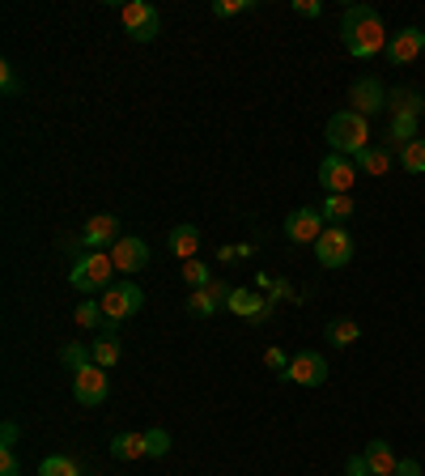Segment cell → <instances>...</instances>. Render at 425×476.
Instances as JSON below:
<instances>
[{"label":"cell","mask_w":425,"mask_h":476,"mask_svg":"<svg viewBox=\"0 0 425 476\" xmlns=\"http://www.w3.org/2000/svg\"><path fill=\"white\" fill-rule=\"evenodd\" d=\"M340 38H345V52L354 55V60H374L379 52H388L391 35L383 30L379 9L354 4V9H345V18H340Z\"/></svg>","instance_id":"6da1fadb"},{"label":"cell","mask_w":425,"mask_h":476,"mask_svg":"<svg viewBox=\"0 0 425 476\" xmlns=\"http://www.w3.org/2000/svg\"><path fill=\"white\" fill-rule=\"evenodd\" d=\"M323 132H328L332 154H340V158H357L362 149H371V124H366V115H357V111H337Z\"/></svg>","instance_id":"7a4b0ae2"},{"label":"cell","mask_w":425,"mask_h":476,"mask_svg":"<svg viewBox=\"0 0 425 476\" xmlns=\"http://www.w3.org/2000/svg\"><path fill=\"white\" fill-rule=\"evenodd\" d=\"M69 285L77 294H86V298L106 294V289L115 285V264H111V255H106V251H86V255L72 264Z\"/></svg>","instance_id":"3957f363"},{"label":"cell","mask_w":425,"mask_h":476,"mask_svg":"<svg viewBox=\"0 0 425 476\" xmlns=\"http://www.w3.org/2000/svg\"><path fill=\"white\" fill-rule=\"evenodd\" d=\"M98 302H103V311L111 323H124V319L132 315H141V306H145V294H141V285L137 281H115L106 294H98Z\"/></svg>","instance_id":"277c9868"},{"label":"cell","mask_w":425,"mask_h":476,"mask_svg":"<svg viewBox=\"0 0 425 476\" xmlns=\"http://www.w3.org/2000/svg\"><path fill=\"white\" fill-rule=\"evenodd\" d=\"M120 18H124V30L137 38V43H154L162 30V13L149 4V0H128Z\"/></svg>","instance_id":"5b68a950"},{"label":"cell","mask_w":425,"mask_h":476,"mask_svg":"<svg viewBox=\"0 0 425 476\" xmlns=\"http://www.w3.org/2000/svg\"><path fill=\"white\" fill-rule=\"evenodd\" d=\"M315 260L323 268H345L349 260H354V238H349V230L345 226H328L323 234H319L315 243Z\"/></svg>","instance_id":"8992f818"},{"label":"cell","mask_w":425,"mask_h":476,"mask_svg":"<svg viewBox=\"0 0 425 476\" xmlns=\"http://www.w3.org/2000/svg\"><path fill=\"white\" fill-rule=\"evenodd\" d=\"M285 383H298V388H323L328 383V357L323 353H294L289 357V371L281 374Z\"/></svg>","instance_id":"52a82bcc"},{"label":"cell","mask_w":425,"mask_h":476,"mask_svg":"<svg viewBox=\"0 0 425 476\" xmlns=\"http://www.w3.org/2000/svg\"><path fill=\"white\" fill-rule=\"evenodd\" d=\"M319 183H323V192H328V196H349V192H354V183H357L354 158L328 154V158L319 162Z\"/></svg>","instance_id":"ba28073f"},{"label":"cell","mask_w":425,"mask_h":476,"mask_svg":"<svg viewBox=\"0 0 425 476\" xmlns=\"http://www.w3.org/2000/svg\"><path fill=\"white\" fill-rule=\"evenodd\" d=\"M230 294H234V285H226V281H217V277H212L204 289H192V294H188V315H196V319L217 315L221 306H230Z\"/></svg>","instance_id":"9c48e42d"},{"label":"cell","mask_w":425,"mask_h":476,"mask_svg":"<svg viewBox=\"0 0 425 476\" xmlns=\"http://www.w3.org/2000/svg\"><path fill=\"white\" fill-rule=\"evenodd\" d=\"M323 230H328V221H323L319 209H294L285 217V238H289V243H311V247H315Z\"/></svg>","instance_id":"30bf717a"},{"label":"cell","mask_w":425,"mask_h":476,"mask_svg":"<svg viewBox=\"0 0 425 476\" xmlns=\"http://www.w3.org/2000/svg\"><path fill=\"white\" fill-rule=\"evenodd\" d=\"M81 238H86L89 251H111L120 238H124V230H120V217H111V213H94L81 230Z\"/></svg>","instance_id":"8fae6325"},{"label":"cell","mask_w":425,"mask_h":476,"mask_svg":"<svg viewBox=\"0 0 425 476\" xmlns=\"http://www.w3.org/2000/svg\"><path fill=\"white\" fill-rule=\"evenodd\" d=\"M383 106H388V89L379 86L374 77H357L354 86H349V111L371 120L374 111H383Z\"/></svg>","instance_id":"7c38bea8"},{"label":"cell","mask_w":425,"mask_h":476,"mask_svg":"<svg viewBox=\"0 0 425 476\" xmlns=\"http://www.w3.org/2000/svg\"><path fill=\"white\" fill-rule=\"evenodd\" d=\"M106 255H111L115 272H141L149 264V247H145V238H137V234H124Z\"/></svg>","instance_id":"4fadbf2b"},{"label":"cell","mask_w":425,"mask_h":476,"mask_svg":"<svg viewBox=\"0 0 425 476\" xmlns=\"http://www.w3.org/2000/svg\"><path fill=\"white\" fill-rule=\"evenodd\" d=\"M72 396H77V400H81V405H103L106 400V374H103V366H94V362H89V366H81V371L72 374Z\"/></svg>","instance_id":"5bb4252c"},{"label":"cell","mask_w":425,"mask_h":476,"mask_svg":"<svg viewBox=\"0 0 425 476\" xmlns=\"http://www.w3.org/2000/svg\"><path fill=\"white\" fill-rule=\"evenodd\" d=\"M425 52V30L421 26H404L400 35L388 38V60L391 64H408V60H417Z\"/></svg>","instance_id":"9a60e30c"},{"label":"cell","mask_w":425,"mask_h":476,"mask_svg":"<svg viewBox=\"0 0 425 476\" xmlns=\"http://www.w3.org/2000/svg\"><path fill=\"white\" fill-rule=\"evenodd\" d=\"M72 319H77V328H86V332H103V336H115L120 332V323H111L103 311V302L98 298H86L77 311H72Z\"/></svg>","instance_id":"2e32d148"},{"label":"cell","mask_w":425,"mask_h":476,"mask_svg":"<svg viewBox=\"0 0 425 476\" xmlns=\"http://www.w3.org/2000/svg\"><path fill=\"white\" fill-rule=\"evenodd\" d=\"M230 311L234 315H243V319H251V323H264V319L272 315V302H268L264 294H251V289H234Z\"/></svg>","instance_id":"e0dca14e"},{"label":"cell","mask_w":425,"mask_h":476,"mask_svg":"<svg viewBox=\"0 0 425 476\" xmlns=\"http://www.w3.org/2000/svg\"><path fill=\"white\" fill-rule=\"evenodd\" d=\"M166 251L179 255L183 264L196 260V251H200V230H196V226H175V230H171V238H166Z\"/></svg>","instance_id":"ac0fdd59"},{"label":"cell","mask_w":425,"mask_h":476,"mask_svg":"<svg viewBox=\"0 0 425 476\" xmlns=\"http://www.w3.org/2000/svg\"><path fill=\"white\" fill-rule=\"evenodd\" d=\"M362 455H366V463H371V472H374V476H396V468H400L396 451H391L383 438L366 442V451H362Z\"/></svg>","instance_id":"d6986e66"},{"label":"cell","mask_w":425,"mask_h":476,"mask_svg":"<svg viewBox=\"0 0 425 476\" xmlns=\"http://www.w3.org/2000/svg\"><path fill=\"white\" fill-rule=\"evenodd\" d=\"M388 106H391V115H417V120H421L425 98H421V89H412V86H396V89L388 94Z\"/></svg>","instance_id":"ffe728a7"},{"label":"cell","mask_w":425,"mask_h":476,"mask_svg":"<svg viewBox=\"0 0 425 476\" xmlns=\"http://www.w3.org/2000/svg\"><path fill=\"white\" fill-rule=\"evenodd\" d=\"M354 166H357V175H362V171H366V175H388L391 171V149L388 145H371V149H362V154H357L354 158Z\"/></svg>","instance_id":"44dd1931"},{"label":"cell","mask_w":425,"mask_h":476,"mask_svg":"<svg viewBox=\"0 0 425 476\" xmlns=\"http://www.w3.org/2000/svg\"><path fill=\"white\" fill-rule=\"evenodd\" d=\"M323 332H328V340H332L337 349H349L357 336H362V328H357V319L337 315V319H328V328H323Z\"/></svg>","instance_id":"7402d4cb"},{"label":"cell","mask_w":425,"mask_h":476,"mask_svg":"<svg viewBox=\"0 0 425 476\" xmlns=\"http://www.w3.org/2000/svg\"><path fill=\"white\" fill-rule=\"evenodd\" d=\"M319 213H323V221H328V226H345V221L357 213V205H354V196H328Z\"/></svg>","instance_id":"603a6c76"},{"label":"cell","mask_w":425,"mask_h":476,"mask_svg":"<svg viewBox=\"0 0 425 476\" xmlns=\"http://www.w3.org/2000/svg\"><path fill=\"white\" fill-rule=\"evenodd\" d=\"M111 455L124 459V463L149 455V451H145V434H115V438H111Z\"/></svg>","instance_id":"cb8c5ba5"},{"label":"cell","mask_w":425,"mask_h":476,"mask_svg":"<svg viewBox=\"0 0 425 476\" xmlns=\"http://www.w3.org/2000/svg\"><path fill=\"white\" fill-rule=\"evenodd\" d=\"M408 141H417V115H391L388 149H404Z\"/></svg>","instance_id":"d4e9b609"},{"label":"cell","mask_w":425,"mask_h":476,"mask_svg":"<svg viewBox=\"0 0 425 476\" xmlns=\"http://www.w3.org/2000/svg\"><path fill=\"white\" fill-rule=\"evenodd\" d=\"M94 362V345H81V340H72V345H64L60 349V366H69L72 374L81 371V366H89Z\"/></svg>","instance_id":"484cf974"},{"label":"cell","mask_w":425,"mask_h":476,"mask_svg":"<svg viewBox=\"0 0 425 476\" xmlns=\"http://www.w3.org/2000/svg\"><path fill=\"white\" fill-rule=\"evenodd\" d=\"M38 476H86V472H81V463L72 455H47L38 463Z\"/></svg>","instance_id":"4316f807"},{"label":"cell","mask_w":425,"mask_h":476,"mask_svg":"<svg viewBox=\"0 0 425 476\" xmlns=\"http://www.w3.org/2000/svg\"><path fill=\"white\" fill-rule=\"evenodd\" d=\"M115 362H120V336H98L94 340V366L111 371Z\"/></svg>","instance_id":"83f0119b"},{"label":"cell","mask_w":425,"mask_h":476,"mask_svg":"<svg viewBox=\"0 0 425 476\" xmlns=\"http://www.w3.org/2000/svg\"><path fill=\"white\" fill-rule=\"evenodd\" d=\"M400 166L408 175H425V137H417V141H408L400 149Z\"/></svg>","instance_id":"f1b7e54d"},{"label":"cell","mask_w":425,"mask_h":476,"mask_svg":"<svg viewBox=\"0 0 425 476\" xmlns=\"http://www.w3.org/2000/svg\"><path fill=\"white\" fill-rule=\"evenodd\" d=\"M255 0H212V13L217 18H238V13H251Z\"/></svg>","instance_id":"f546056e"},{"label":"cell","mask_w":425,"mask_h":476,"mask_svg":"<svg viewBox=\"0 0 425 476\" xmlns=\"http://www.w3.org/2000/svg\"><path fill=\"white\" fill-rule=\"evenodd\" d=\"M183 281L192 285V289H204L212 277H209V268L200 264V260H188V264H183Z\"/></svg>","instance_id":"4dcf8cb0"},{"label":"cell","mask_w":425,"mask_h":476,"mask_svg":"<svg viewBox=\"0 0 425 476\" xmlns=\"http://www.w3.org/2000/svg\"><path fill=\"white\" fill-rule=\"evenodd\" d=\"M145 451L154 459H162L171 451V434H166V430H149V434H145Z\"/></svg>","instance_id":"1f68e13d"},{"label":"cell","mask_w":425,"mask_h":476,"mask_svg":"<svg viewBox=\"0 0 425 476\" xmlns=\"http://www.w3.org/2000/svg\"><path fill=\"white\" fill-rule=\"evenodd\" d=\"M55 247L64 251V255H72V264H77V260H81V255H86V238H81V234H60V243H55Z\"/></svg>","instance_id":"d6a6232c"},{"label":"cell","mask_w":425,"mask_h":476,"mask_svg":"<svg viewBox=\"0 0 425 476\" xmlns=\"http://www.w3.org/2000/svg\"><path fill=\"white\" fill-rule=\"evenodd\" d=\"M0 89H4V94H18V89H21L18 72H13V64H9V60L0 64Z\"/></svg>","instance_id":"836d02e7"},{"label":"cell","mask_w":425,"mask_h":476,"mask_svg":"<svg viewBox=\"0 0 425 476\" xmlns=\"http://www.w3.org/2000/svg\"><path fill=\"white\" fill-rule=\"evenodd\" d=\"M13 447H18V425L4 422L0 425V451H13Z\"/></svg>","instance_id":"e575fe53"},{"label":"cell","mask_w":425,"mask_h":476,"mask_svg":"<svg viewBox=\"0 0 425 476\" xmlns=\"http://www.w3.org/2000/svg\"><path fill=\"white\" fill-rule=\"evenodd\" d=\"M264 362H268V371H277V374L289 371V357H285L281 349H268V353H264Z\"/></svg>","instance_id":"d590c367"},{"label":"cell","mask_w":425,"mask_h":476,"mask_svg":"<svg viewBox=\"0 0 425 476\" xmlns=\"http://www.w3.org/2000/svg\"><path fill=\"white\" fill-rule=\"evenodd\" d=\"M294 13H298V18H319L323 4H319V0H294Z\"/></svg>","instance_id":"8d00e7d4"},{"label":"cell","mask_w":425,"mask_h":476,"mask_svg":"<svg viewBox=\"0 0 425 476\" xmlns=\"http://www.w3.org/2000/svg\"><path fill=\"white\" fill-rule=\"evenodd\" d=\"M345 472H349V476H374V472H371V463H366V455H349Z\"/></svg>","instance_id":"74e56055"},{"label":"cell","mask_w":425,"mask_h":476,"mask_svg":"<svg viewBox=\"0 0 425 476\" xmlns=\"http://www.w3.org/2000/svg\"><path fill=\"white\" fill-rule=\"evenodd\" d=\"M0 476H21L18 455H13V451H0Z\"/></svg>","instance_id":"f35d334b"},{"label":"cell","mask_w":425,"mask_h":476,"mask_svg":"<svg viewBox=\"0 0 425 476\" xmlns=\"http://www.w3.org/2000/svg\"><path fill=\"white\" fill-rule=\"evenodd\" d=\"M396 476H421V463H417V459H400Z\"/></svg>","instance_id":"ab89813d"}]
</instances>
